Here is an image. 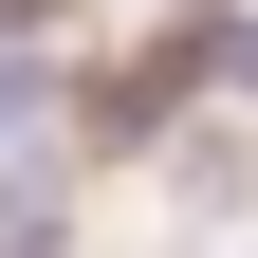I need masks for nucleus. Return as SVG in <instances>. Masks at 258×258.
I'll list each match as a JSON object with an SVG mask.
<instances>
[{
	"mask_svg": "<svg viewBox=\"0 0 258 258\" xmlns=\"http://www.w3.org/2000/svg\"><path fill=\"white\" fill-rule=\"evenodd\" d=\"M166 203L184 221H240L258 203V129H184V148H166Z\"/></svg>",
	"mask_w": 258,
	"mask_h": 258,
	"instance_id": "1",
	"label": "nucleus"
},
{
	"mask_svg": "<svg viewBox=\"0 0 258 258\" xmlns=\"http://www.w3.org/2000/svg\"><path fill=\"white\" fill-rule=\"evenodd\" d=\"M221 37H240V74H258V19H221Z\"/></svg>",
	"mask_w": 258,
	"mask_h": 258,
	"instance_id": "2",
	"label": "nucleus"
}]
</instances>
